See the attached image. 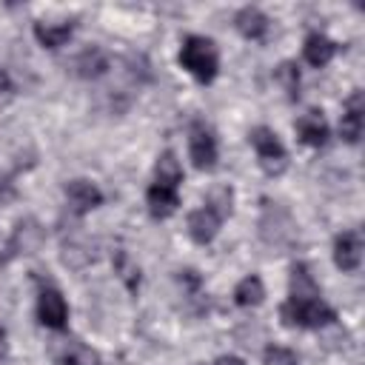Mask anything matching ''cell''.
Returning a JSON list of instances; mask_svg holds the SVG:
<instances>
[{"mask_svg":"<svg viewBox=\"0 0 365 365\" xmlns=\"http://www.w3.org/2000/svg\"><path fill=\"white\" fill-rule=\"evenodd\" d=\"M108 68H111V60H108V54H106L100 46L83 48V51L77 54V60H74V71H77V77H83V80H100Z\"/></svg>","mask_w":365,"mask_h":365,"instance_id":"obj_14","label":"cell"},{"mask_svg":"<svg viewBox=\"0 0 365 365\" xmlns=\"http://www.w3.org/2000/svg\"><path fill=\"white\" fill-rule=\"evenodd\" d=\"M188 154H191L194 168H200V171H211L217 165V154H220L217 137L202 120H194L188 128Z\"/></svg>","mask_w":365,"mask_h":365,"instance_id":"obj_6","label":"cell"},{"mask_svg":"<svg viewBox=\"0 0 365 365\" xmlns=\"http://www.w3.org/2000/svg\"><path fill=\"white\" fill-rule=\"evenodd\" d=\"M74 34V23L63 20V23H34V40L46 48H60L68 43V37Z\"/></svg>","mask_w":365,"mask_h":365,"instance_id":"obj_18","label":"cell"},{"mask_svg":"<svg viewBox=\"0 0 365 365\" xmlns=\"http://www.w3.org/2000/svg\"><path fill=\"white\" fill-rule=\"evenodd\" d=\"M205 205H208L220 220L231 217V211H234V191H231V185H214V188L208 191Z\"/></svg>","mask_w":365,"mask_h":365,"instance_id":"obj_23","label":"cell"},{"mask_svg":"<svg viewBox=\"0 0 365 365\" xmlns=\"http://www.w3.org/2000/svg\"><path fill=\"white\" fill-rule=\"evenodd\" d=\"M302 54H305V63H308V66L322 68V66H328V63L334 60V54H336V43L328 40L325 34H319V31H311V34L305 37Z\"/></svg>","mask_w":365,"mask_h":365,"instance_id":"obj_16","label":"cell"},{"mask_svg":"<svg viewBox=\"0 0 365 365\" xmlns=\"http://www.w3.org/2000/svg\"><path fill=\"white\" fill-rule=\"evenodd\" d=\"M265 299V285H262V279L257 277V274H248V277H242L240 282H237V288H234V302L240 305V308H254V305H259Z\"/></svg>","mask_w":365,"mask_h":365,"instance_id":"obj_20","label":"cell"},{"mask_svg":"<svg viewBox=\"0 0 365 365\" xmlns=\"http://www.w3.org/2000/svg\"><path fill=\"white\" fill-rule=\"evenodd\" d=\"M274 80H277V86L285 91L288 100H297V97H299V68H297V63H291V60L279 63V66L274 68Z\"/></svg>","mask_w":365,"mask_h":365,"instance_id":"obj_22","label":"cell"},{"mask_svg":"<svg viewBox=\"0 0 365 365\" xmlns=\"http://www.w3.org/2000/svg\"><path fill=\"white\" fill-rule=\"evenodd\" d=\"M334 262L345 274L359 268V262H362V234L356 228H348V231L336 234V240H334Z\"/></svg>","mask_w":365,"mask_h":365,"instance_id":"obj_9","label":"cell"},{"mask_svg":"<svg viewBox=\"0 0 365 365\" xmlns=\"http://www.w3.org/2000/svg\"><path fill=\"white\" fill-rule=\"evenodd\" d=\"M14 182H11V177H0V205L3 202H9V200H14Z\"/></svg>","mask_w":365,"mask_h":365,"instance_id":"obj_26","label":"cell"},{"mask_svg":"<svg viewBox=\"0 0 365 365\" xmlns=\"http://www.w3.org/2000/svg\"><path fill=\"white\" fill-rule=\"evenodd\" d=\"M54 356H57L60 365H97V362H100V356H97L88 345H83V342H77V339H66V342L54 351Z\"/></svg>","mask_w":365,"mask_h":365,"instance_id":"obj_19","label":"cell"},{"mask_svg":"<svg viewBox=\"0 0 365 365\" xmlns=\"http://www.w3.org/2000/svg\"><path fill=\"white\" fill-rule=\"evenodd\" d=\"M234 26H237V31H240L245 40H262V37L268 34V17H265L257 6L240 9L237 17H234Z\"/></svg>","mask_w":365,"mask_h":365,"instance_id":"obj_17","label":"cell"},{"mask_svg":"<svg viewBox=\"0 0 365 365\" xmlns=\"http://www.w3.org/2000/svg\"><path fill=\"white\" fill-rule=\"evenodd\" d=\"M180 66L202 86L214 83L217 71H220V51L214 46L211 37L202 34H188L180 46Z\"/></svg>","mask_w":365,"mask_h":365,"instance_id":"obj_1","label":"cell"},{"mask_svg":"<svg viewBox=\"0 0 365 365\" xmlns=\"http://www.w3.org/2000/svg\"><path fill=\"white\" fill-rule=\"evenodd\" d=\"M43 240H46V228L40 225L37 217H23V220H17L14 228H11V234H9V240H6V245L0 248V265H9V262L17 259V257H31V254H37L40 245H43Z\"/></svg>","mask_w":365,"mask_h":365,"instance_id":"obj_3","label":"cell"},{"mask_svg":"<svg viewBox=\"0 0 365 365\" xmlns=\"http://www.w3.org/2000/svg\"><path fill=\"white\" fill-rule=\"evenodd\" d=\"M248 140H251V145L257 151V160H259L262 171L268 177H279L285 171V165H288V151H285L282 140L277 137V131H271L268 125H257V128H251Z\"/></svg>","mask_w":365,"mask_h":365,"instance_id":"obj_4","label":"cell"},{"mask_svg":"<svg viewBox=\"0 0 365 365\" xmlns=\"http://www.w3.org/2000/svg\"><path fill=\"white\" fill-rule=\"evenodd\" d=\"M294 128H297V137H299L305 145H311V148H322V145L328 143V137H331L328 123H325V114L317 111V108L305 111V114L294 123Z\"/></svg>","mask_w":365,"mask_h":365,"instance_id":"obj_12","label":"cell"},{"mask_svg":"<svg viewBox=\"0 0 365 365\" xmlns=\"http://www.w3.org/2000/svg\"><path fill=\"white\" fill-rule=\"evenodd\" d=\"M262 365H299V359L285 345H268L262 351Z\"/></svg>","mask_w":365,"mask_h":365,"instance_id":"obj_24","label":"cell"},{"mask_svg":"<svg viewBox=\"0 0 365 365\" xmlns=\"http://www.w3.org/2000/svg\"><path fill=\"white\" fill-rule=\"evenodd\" d=\"M220 225H222V220H220L208 205L194 208V211L188 214V237H191L197 245H208V242L217 237Z\"/></svg>","mask_w":365,"mask_h":365,"instance_id":"obj_13","label":"cell"},{"mask_svg":"<svg viewBox=\"0 0 365 365\" xmlns=\"http://www.w3.org/2000/svg\"><path fill=\"white\" fill-rule=\"evenodd\" d=\"M214 365H245V362H242L240 356H220Z\"/></svg>","mask_w":365,"mask_h":365,"instance_id":"obj_28","label":"cell"},{"mask_svg":"<svg viewBox=\"0 0 365 365\" xmlns=\"http://www.w3.org/2000/svg\"><path fill=\"white\" fill-rule=\"evenodd\" d=\"M37 319L40 325L51 328V331H63L68 325V305L63 299V294L57 288H40L37 294Z\"/></svg>","mask_w":365,"mask_h":365,"instance_id":"obj_7","label":"cell"},{"mask_svg":"<svg viewBox=\"0 0 365 365\" xmlns=\"http://www.w3.org/2000/svg\"><path fill=\"white\" fill-rule=\"evenodd\" d=\"M63 194H66L68 211H71L74 217H83V214L94 211L97 205H103V191H100L91 180H83V177L68 180L66 188H63Z\"/></svg>","mask_w":365,"mask_h":365,"instance_id":"obj_8","label":"cell"},{"mask_svg":"<svg viewBox=\"0 0 365 365\" xmlns=\"http://www.w3.org/2000/svg\"><path fill=\"white\" fill-rule=\"evenodd\" d=\"M9 356V339H6V331L0 328V359H6Z\"/></svg>","mask_w":365,"mask_h":365,"instance_id":"obj_27","label":"cell"},{"mask_svg":"<svg viewBox=\"0 0 365 365\" xmlns=\"http://www.w3.org/2000/svg\"><path fill=\"white\" fill-rule=\"evenodd\" d=\"M279 319L288 328H322V325H331L336 319V311L319 294L288 297L279 305Z\"/></svg>","mask_w":365,"mask_h":365,"instance_id":"obj_2","label":"cell"},{"mask_svg":"<svg viewBox=\"0 0 365 365\" xmlns=\"http://www.w3.org/2000/svg\"><path fill=\"white\" fill-rule=\"evenodd\" d=\"M145 205L154 220H168L180 205V188L165 185V182H151L145 191Z\"/></svg>","mask_w":365,"mask_h":365,"instance_id":"obj_11","label":"cell"},{"mask_svg":"<svg viewBox=\"0 0 365 365\" xmlns=\"http://www.w3.org/2000/svg\"><path fill=\"white\" fill-rule=\"evenodd\" d=\"M362 125H365V100H362V91H354L345 100V111L339 120V137L348 145H356L362 137Z\"/></svg>","mask_w":365,"mask_h":365,"instance_id":"obj_10","label":"cell"},{"mask_svg":"<svg viewBox=\"0 0 365 365\" xmlns=\"http://www.w3.org/2000/svg\"><path fill=\"white\" fill-rule=\"evenodd\" d=\"M60 257H63V265L80 271V268L94 262V245L86 240V234H74V237L63 240V254Z\"/></svg>","mask_w":365,"mask_h":365,"instance_id":"obj_15","label":"cell"},{"mask_svg":"<svg viewBox=\"0 0 365 365\" xmlns=\"http://www.w3.org/2000/svg\"><path fill=\"white\" fill-rule=\"evenodd\" d=\"M259 237L271 245V248H285L294 242L297 237V225L291 220V214L277 205V202H265L262 208V220H259Z\"/></svg>","mask_w":365,"mask_h":365,"instance_id":"obj_5","label":"cell"},{"mask_svg":"<svg viewBox=\"0 0 365 365\" xmlns=\"http://www.w3.org/2000/svg\"><path fill=\"white\" fill-rule=\"evenodd\" d=\"M11 97H14V83H11V74H9L6 68H0V106L11 103Z\"/></svg>","mask_w":365,"mask_h":365,"instance_id":"obj_25","label":"cell"},{"mask_svg":"<svg viewBox=\"0 0 365 365\" xmlns=\"http://www.w3.org/2000/svg\"><path fill=\"white\" fill-rule=\"evenodd\" d=\"M154 182H165V185L180 188V182H182V165H180V160H177L174 151H163L157 157V163H154Z\"/></svg>","mask_w":365,"mask_h":365,"instance_id":"obj_21","label":"cell"}]
</instances>
